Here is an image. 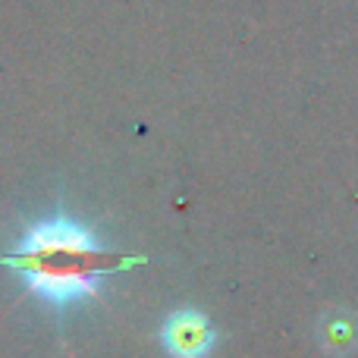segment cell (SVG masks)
<instances>
[{"label":"cell","mask_w":358,"mask_h":358,"mask_svg":"<svg viewBox=\"0 0 358 358\" xmlns=\"http://www.w3.org/2000/svg\"><path fill=\"white\" fill-rule=\"evenodd\" d=\"M317 334H321V343L334 355H346L358 346V324L346 315H327Z\"/></svg>","instance_id":"3"},{"label":"cell","mask_w":358,"mask_h":358,"mask_svg":"<svg viewBox=\"0 0 358 358\" xmlns=\"http://www.w3.org/2000/svg\"><path fill=\"white\" fill-rule=\"evenodd\" d=\"M214 327L201 311H173L161 327V343L170 358H208L214 349Z\"/></svg>","instance_id":"2"},{"label":"cell","mask_w":358,"mask_h":358,"mask_svg":"<svg viewBox=\"0 0 358 358\" xmlns=\"http://www.w3.org/2000/svg\"><path fill=\"white\" fill-rule=\"evenodd\" d=\"M145 258H129L104 248L92 229L69 217H50L29 227L16 252L0 258V264L13 267L25 280V289L54 308L94 299L101 292V280L107 273L142 264Z\"/></svg>","instance_id":"1"}]
</instances>
